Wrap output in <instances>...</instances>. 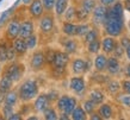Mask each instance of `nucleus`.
Segmentation results:
<instances>
[{"label":"nucleus","mask_w":130,"mask_h":120,"mask_svg":"<svg viewBox=\"0 0 130 120\" xmlns=\"http://www.w3.org/2000/svg\"><path fill=\"white\" fill-rule=\"evenodd\" d=\"M50 75L53 78L60 80L64 78L67 75V68H59V67H50Z\"/></svg>","instance_id":"c756f323"},{"label":"nucleus","mask_w":130,"mask_h":120,"mask_svg":"<svg viewBox=\"0 0 130 120\" xmlns=\"http://www.w3.org/2000/svg\"><path fill=\"white\" fill-rule=\"evenodd\" d=\"M20 3H22V0H16V3L13 4V6H14V7H17V6H18V5H19Z\"/></svg>","instance_id":"052dcab7"},{"label":"nucleus","mask_w":130,"mask_h":120,"mask_svg":"<svg viewBox=\"0 0 130 120\" xmlns=\"http://www.w3.org/2000/svg\"><path fill=\"white\" fill-rule=\"evenodd\" d=\"M125 56L128 58V61H130V44L125 48Z\"/></svg>","instance_id":"4d7b16f0"},{"label":"nucleus","mask_w":130,"mask_h":120,"mask_svg":"<svg viewBox=\"0 0 130 120\" xmlns=\"http://www.w3.org/2000/svg\"><path fill=\"white\" fill-rule=\"evenodd\" d=\"M68 99H69V95L63 94V95H60V97L56 100L55 107L59 112H63V111H64V107H66V104H67Z\"/></svg>","instance_id":"4c0bfd02"},{"label":"nucleus","mask_w":130,"mask_h":120,"mask_svg":"<svg viewBox=\"0 0 130 120\" xmlns=\"http://www.w3.org/2000/svg\"><path fill=\"white\" fill-rule=\"evenodd\" d=\"M90 29H91V25L88 23H86V22H85V23L76 24V37L83 38L84 36L90 31Z\"/></svg>","instance_id":"c9c22d12"},{"label":"nucleus","mask_w":130,"mask_h":120,"mask_svg":"<svg viewBox=\"0 0 130 120\" xmlns=\"http://www.w3.org/2000/svg\"><path fill=\"white\" fill-rule=\"evenodd\" d=\"M124 6L123 3L117 0L115 4L109 6L106 19L104 22V31L105 33L112 37H121L125 30L124 22Z\"/></svg>","instance_id":"f257e3e1"},{"label":"nucleus","mask_w":130,"mask_h":120,"mask_svg":"<svg viewBox=\"0 0 130 120\" xmlns=\"http://www.w3.org/2000/svg\"><path fill=\"white\" fill-rule=\"evenodd\" d=\"M122 66H121V61L117 57H115L113 55H110L107 57V67H106V71L109 75L111 76H116L119 75L122 73Z\"/></svg>","instance_id":"f8f14e48"},{"label":"nucleus","mask_w":130,"mask_h":120,"mask_svg":"<svg viewBox=\"0 0 130 120\" xmlns=\"http://www.w3.org/2000/svg\"><path fill=\"white\" fill-rule=\"evenodd\" d=\"M51 104H53V102H51L50 99L48 97V94L42 93V94H38V95L36 96L32 106H34V111H35L36 113H42V114H43V112L48 107H50Z\"/></svg>","instance_id":"9b49d317"},{"label":"nucleus","mask_w":130,"mask_h":120,"mask_svg":"<svg viewBox=\"0 0 130 120\" xmlns=\"http://www.w3.org/2000/svg\"><path fill=\"white\" fill-rule=\"evenodd\" d=\"M117 44H118V41L116 39V37L106 35L102 39V51L104 54H106L107 56H110L113 54Z\"/></svg>","instance_id":"4468645a"},{"label":"nucleus","mask_w":130,"mask_h":120,"mask_svg":"<svg viewBox=\"0 0 130 120\" xmlns=\"http://www.w3.org/2000/svg\"><path fill=\"white\" fill-rule=\"evenodd\" d=\"M121 86H122L123 93L130 94V78H124L121 81Z\"/></svg>","instance_id":"49530a36"},{"label":"nucleus","mask_w":130,"mask_h":120,"mask_svg":"<svg viewBox=\"0 0 130 120\" xmlns=\"http://www.w3.org/2000/svg\"><path fill=\"white\" fill-rule=\"evenodd\" d=\"M126 26H128V30H129V31H130V20H129V22H128V25H126Z\"/></svg>","instance_id":"680f3d73"},{"label":"nucleus","mask_w":130,"mask_h":120,"mask_svg":"<svg viewBox=\"0 0 130 120\" xmlns=\"http://www.w3.org/2000/svg\"><path fill=\"white\" fill-rule=\"evenodd\" d=\"M63 18L67 22H75L76 20V7L74 5L68 6V8L66 10L64 14H63Z\"/></svg>","instance_id":"72a5a7b5"},{"label":"nucleus","mask_w":130,"mask_h":120,"mask_svg":"<svg viewBox=\"0 0 130 120\" xmlns=\"http://www.w3.org/2000/svg\"><path fill=\"white\" fill-rule=\"evenodd\" d=\"M13 85H14V81L8 76L7 74L1 73V76H0V94H1L3 99L10 90H12Z\"/></svg>","instance_id":"f3484780"},{"label":"nucleus","mask_w":130,"mask_h":120,"mask_svg":"<svg viewBox=\"0 0 130 120\" xmlns=\"http://www.w3.org/2000/svg\"><path fill=\"white\" fill-rule=\"evenodd\" d=\"M95 39H99V30H98V26L97 27H91L90 31L87 32L86 35L83 37V42L85 44H88V43L93 42Z\"/></svg>","instance_id":"cd10ccee"},{"label":"nucleus","mask_w":130,"mask_h":120,"mask_svg":"<svg viewBox=\"0 0 130 120\" xmlns=\"http://www.w3.org/2000/svg\"><path fill=\"white\" fill-rule=\"evenodd\" d=\"M123 6H124V10L130 13V0H123Z\"/></svg>","instance_id":"6e6d98bb"},{"label":"nucleus","mask_w":130,"mask_h":120,"mask_svg":"<svg viewBox=\"0 0 130 120\" xmlns=\"http://www.w3.org/2000/svg\"><path fill=\"white\" fill-rule=\"evenodd\" d=\"M12 44H13V48H14V50H16L18 57H23V56H25L26 52L29 51L25 38L18 37V38H16L13 42H12Z\"/></svg>","instance_id":"6ab92c4d"},{"label":"nucleus","mask_w":130,"mask_h":120,"mask_svg":"<svg viewBox=\"0 0 130 120\" xmlns=\"http://www.w3.org/2000/svg\"><path fill=\"white\" fill-rule=\"evenodd\" d=\"M90 119L91 120H103L102 116H100V114L98 113V111L97 112H93L90 114Z\"/></svg>","instance_id":"603ef678"},{"label":"nucleus","mask_w":130,"mask_h":120,"mask_svg":"<svg viewBox=\"0 0 130 120\" xmlns=\"http://www.w3.org/2000/svg\"><path fill=\"white\" fill-rule=\"evenodd\" d=\"M3 1H4V0H0V5H1V3H3Z\"/></svg>","instance_id":"69168bd1"},{"label":"nucleus","mask_w":130,"mask_h":120,"mask_svg":"<svg viewBox=\"0 0 130 120\" xmlns=\"http://www.w3.org/2000/svg\"><path fill=\"white\" fill-rule=\"evenodd\" d=\"M123 75L126 78H130V61L129 63H125L124 67H123Z\"/></svg>","instance_id":"8fccbe9b"},{"label":"nucleus","mask_w":130,"mask_h":120,"mask_svg":"<svg viewBox=\"0 0 130 120\" xmlns=\"http://www.w3.org/2000/svg\"><path fill=\"white\" fill-rule=\"evenodd\" d=\"M14 113V107L13 106H10V105H5L1 108V118L3 119H10V116Z\"/></svg>","instance_id":"a19ab883"},{"label":"nucleus","mask_w":130,"mask_h":120,"mask_svg":"<svg viewBox=\"0 0 130 120\" xmlns=\"http://www.w3.org/2000/svg\"><path fill=\"white\" fill-rule=\"evenodd\" d=\"M43 118L45 120H57L59 119V113H57L56 107H53V106L48 107L43 112Z\"/></svg>","instance_id":"473e14b6"},{"label":"nucleus","mask_w":130,"mask_h":120,"mask_svg":"<svg viewBox=\"0 0 130 120\" xmlns=\"http://www.w3.org/2000/svg\"><path fill=\"white\" fill-rule=\"evenodd\" d=\"M69 6V0H56L55 4V8H54V12H55L56 17H63L66 10Z\"/></svg>","instance_id":"393cba45"},{"label":"nucleus","mask_w":130,"mask_h":120,"mask_svg":"<svg viewBox=\"0 0 130 120\" xmlns=\"http://www.w3.org/2000/svg\"><path fill=\"white\" fill-rule=\"evenodd\" d=\"M107 10H109V6H105L103 4H99L95 6V8L92 12V24L94 26H103L104 25V22L106 19L107 16Z\"/></svg>","instance_id":"1a4fd4ad"},{"label":"nucleus","mask_w":130,"mask_h":120,"mask_svg":"<svg viewBox=\"0 0 130 120\" xmlns=\"http://www.w3.org/2000/svg\"><path fill=\"white\" fill-rule=\"evenodd\" d=\"M47 94H48V97L50 99L51 102H56V100L60 97L59 92H56V90H49Z\"/></svg>","instance_id":"09e8293b"},{"label":"nucleus","mask_w":130,"mask_h":120,"mask_svg":"<svg viewBox=\"0 0 130 120\" xmlns=\"http://www.w3.org/2000/svg\"><path fill=\"white\" fill-rule=\"evenodd\" d=\"M112 55H113L115 57H117L118 59H122V58L124 57V55H125V49L119 44V42H118V44H117V47H116V49H115Z\"/></svg>","instance_id":"37998d69"},{"label":"nucleus","mask_w":130,"mask_h":120,"mask_svg":"<svg viewBox=\"0 0 130 120\" xmlns=\"http://www.w3.org/2000/svg\"><path fill=\"white\" fill-rule=\"evenodd\" d=\"M18 94L22 102H30L35 100L36 96L40 94V86L35 78H26L24 80L18 87Z\"/></svg>","instance_id":"f03ea898"},{"label":"nucleus","mask_w":130,"mask_h":120,"mask_svg":"<svg viewBox=\"0 0 130 120\" xmlns=\"http://www.w3.org/2000/svg\"><path fill=\"white\" fill-rule=\"evenodd\" d=\"M19 30H20V19L19 14L14 13V16L7 22L6 27L4 32V38L8 42H13L16 38L19 37Z\"/></svg>","instance_id":"20e7f679"},{"label":"nucleus","mask_w":130,"mask_h":120,"mask_svg":"<svg viewBox=\"0 0 130 120\" xmlns=\"http://www.w3.org/2000/svg\"><path fill=\"white\" fill-rule=\"evenodd\" d=\"M1 73H5L7 74L8 76L16 82H19L22 78H23L24 74H25V66H24L23 63L20 62H17L16 59L14 61H11V62H8L6 66L3 68V71Z\"/></svg>","instance_id":"7ed1b4c3"},{"label":"nucleus","mask_w":130,"mask_h":120,"mask_svg":"<svg viewBox=\"0 0 130 120\" xmlns=\"http://www.w3.org/2000/svg\"><path fill=\"white\" fill-rule=\"evenodd\" d=\"M7 47H8V41H6L5 38L4 41H0V62L1 63L8 62Z\"/></svg>","instance_id":"7c9ffc66"},{"label":"nucleus","mask_w":130,"mask_h":120,"mask_svg":"<svg viewBox=\"0 0 130 120\" xmlns=\"http://www.w3.org/2000/svg\"><path fill=\"white\" fill-rule=\"evenodd\" d=\"M25 41H26V45H28L29 50H34L37 47V44H38V37H37L36 33L29 36L28 38H25Z\"/></svg>","instance_id":"79ce46f5"},{"label":"nucleus","mask_w":130,"mask_h":120,"mask_svg":"<svg viewBox=\"0 0 130 120\" xmlns=\"http://www.w3.org/2000/svg\"><path fill=\"white\" fill-rule=\"evenodd\" d=\"M42 3H43V6H44L45 12H53L54 11L56 0H42Z\"/></svg>","instance_id":"c03bdc74"},{"label":"nucleus","mask_w":130,"mask_h":120,"mask_svg":"<svg viewBox=\"0 0 130 120\" xmlns=\"http://www.w3.org/2000/svg\"><path fill=\"white\" fill-rule=\"evenodd\" d=\"M32 0H22V3H23V5H30V3H31Z\"/></svg>","instance_id":"bf43d9fd"},{"label":"nucleus","mask_w":130,"mask_h":120,"mask_svg":"<svg viewBox=\"0 0 130 120\" xmlns=\"http://www.w3.org/2000/svg\"><path fill=\"white\" fill-rule=\"evenodd\" d=\"M14 13H16V7H14L13 5H12L10 8L5 10V11L1 13V16H0V26H4L5 24H7L8 20L14 16Z\"/></svg>","instance_id":"bb28decb"},{"label":"nucleus","mask_w":130,"mask_h":120,"mask_svg":"<svg viewBox=\"0 0 130 120\" xmlns=\"http://www.w3.org/2000/svg\"><path fill=\"white\" fill-rule=\"evenodd\" d=\"M47 61L44 56V50H35L30 57V69L34 73H40L45 68Z\"/></svg>","instance_id":"6e6552de"},{"label":"nucleus","mask_w":130,"mask_h":120,"mask_svg":"<svg viewBox=\"0 0 130 120\" xmlns=\"http://www.w3.org/2000/svg\"><path fill=\"white\" fill-rule=\"evenodd\" d=\"M62 33L67 37H76V24L74 22H67L64 20L62 23Z\"/></svg>","instance_id":"b1692460"},{"label":"nucleus","mask_w":130,"mask_h":120,"mask_svg":"<svg viewBox=\"0 0 130 120\" xmlns=\"http://www.w3.org/2000/svg\"><path fill=\"white\" fill-rule=\"evenodd\" d=\"M23 119V115H22V113L20 112H14L10 116V119L8 120H22Z\"/></svg>","instance_id":"3c124183"},{"label":"nucleus","mask_w":130,"mask_h":120,"mask_svg":"<svg viewBox=\"0 0 130 120\" xmlns=\"http://www.w3.org/2000/svg\"><path fill=\"white\" fill-rule=\"evenodd\" d=\"M81 105H83V107L85 108V111L87 112V114H88V115H90L91 113L95 112V109H97V107H98V106H97L93 101L91 100L90 97H87L86 100H84Z\"/></svg>","instance_id":"ea45409f"},{"label":"nucleus","mask_w":130,"mask_h":120,"mask_svg":"<svg viewBox=\"0 0 130 120\" xmlns=\"http://www.w3.org/2000/svg\"><path fill=\"white\" fill-rule=\"evenodd\" d=\"M35 33V24L32 18H28L20 22V30H19V37L22 38H28L29 36Z\"/></svg>","instance_id":"2eb2a0df"},{"label":"nucleus","mask_w":130,"mask_h":120,"mask_svg":"<svg viewBox=\"0 0 130 120\" xmlns=\"http://www.w3.org/2000/svg\"><path fill=\"white\" fill-rule=\"evenodd\" d=\"M19 101H20V99H19V94H18V89L17 90L16 89L10 90L4 96V99H3V102L5 105H10V106H13V107H16V105Z\"/></svg>","instance_id":"5701e85b"},{"label":"nucleus","mask_w":130,"mask_h":120,"mask_svg":"<svg viewBox=\"0 0 130 120\" xmlns=\"http://www.w3.org/2000/svg\"><path fill=\"white\" fill-rule=\"evenodd\" d=\"M107 67V55L106 54H97L94 59H93V68L98 73H104L106 71Z\"/></svg>","instance_id":"a211bd4d"},{"label":"nucleus","mask_w":130,"mask_h":120,"mask_svg":"<svg viewBox=\"0 0 130 120\" xmlns=\"http://www.w3.org/2000/svg\"><path fill=\"white\" fill-rule=\"evenodd\" d=\"M98 113L100 114L102 119L104 120H109L111 118H113V114H115V111H113V107L111 104H107V102H103L102 105L98 106Z\"/></svg>","instance_id":"aec40b11"},{"label":"nucleus","mask_w":130,"mask_h":120,"mask_svg":"<svg viewBox=\"0 0 130 120\" xmlns=\"http://www.w3.org/2000/svg\"><path fill=\"white\" fill-rule=\"evenodd\" d=\"M92 64H93V62L91 61L90 58L85 59L83 57H75L72 59L71 62L72 73L74 75H84V74L90 73Z\"/></svg>","instance_id":"423d86ee"},{"label":"nucleus","mask_w":130,"mask_h":120,"mask_svg":"<svg viewBox=\"0 0 130 120\" xmlns=\"http://www.w3.org/2000/svg\"><path fill=\"white\" fill-rule=\"evenodd\" d=\"M87 52L91 55H97L99 54V51L102 50V39H95L93 42L86 44Z\"/></svg>","instance_id":"c85d7f7f"},{"label":"nucleus","mask_w":130,"mask_h":120,"mask_svg":"<svg viewBox=\"0 0 130 120\" xmlns=\"http://www.w3.org/2000/svg\"><path fill=\"white\" fill-rule=\"evenodd\" d=\"M55 30V16L53 12H45L40 19V33L42 36L49 37Z\"/></svg>","instance_id":"39448f33"},{"label":"nucleus","mask_w":130,"mask_h":120,"mask_svg":"<svg viewBox=\"0 0 130 120\" xmlns=\"http://www.w3.org/2000/svg\"><path fill=\"white\" fill-rule=\"evenodd\" d=\"M69 89L76 96L85 95L87 90V83L83 75H74L73 77L69 78Z\"/></svg>","instance_id":"0eeeda50"},{"label":"nucleus","mask_w":130,"mask_h":120,"mask_svg":"<svg viewBox=\"0 0 130 120\" xmlns=\"http://www.w3.org/2000/svg\"><path fill=\"white\" fill-rule=\"evenodd\" d=\"M55 54H56V50L53 49V48H47V49L44 50V56H45V61H47L48 67L53 66L54 59H55Z\"/></svg>","instance_id":"58836bf2"},{"label":"nucleus","mask_w":130,"mask_h":120,"mask_svg":"<svg viewBox=\"0 0 130 120\" xmlns=\"http://www.w3.org/2000/svg\"><path fill=\"white\" fill-rule=\"evenodd\" d=\"M88 97H90L91 100L93 101V102H94L97 106L102 105L103 102H105V99H106V96H105V93L103 92L102 89H99V88L92 89L90 93H88Z\"/></svg>","instance_id":"4be33fe9"},{"label":"nucleus","mask_w":130,"mask_h":120,"mask_svg":"<svg viewBox=\"0 0 130 120\" xmlns=\"http://www.w3.org/2000/svg\"><path fill=\"white\" fill-rule=\"evenodd\" d=\"M100 1V4L105 5V6H111L112 4H115L117 0H99Z\"/></svg>","instance_id":"5fc2aeb1"},{"label":"nucleus","mask_w":130,"mask_h":120,"mask_svg":"<svg viewBox=\"0 0 130 120\" xmlns=\"http://www.w3.org/2000/svg\"><path fill=\"white\" fill-rule=\"evenodd\" d=\"M105 89H106L107 94H110L111 96L118 95L119 92L122 90L121 81H117V80H109V81L105 83Z\"/></svg>","instance_id":"412c9836"},{"label":"nucleus","mask_w":130,"mask_h":120,"mask_svg":"<svg viewBox=\"0 0 130 120\" xmlns=\"http://www.w3.org/2000/svg\"><path fill=\"white\" fill-rule=\"evenodd\" d=\"M72 116L69 115V114H67L66 112H60L59 114V119L60 120H69Z\"/></svg>","instance_id":"864d4df0"},{"label":"nucleus","mask_w":130,"mask_h":120,"mask_svg":"<svg viewBox=\"0 0 130 120\" xmlns=\"http://www.w3.org/2000/svg\"><path fill=\"white\" fill-rule=\"evenodd\" d=\"M71 62V55L66 52L64 50H56L55 59L51 67H59V68H67V66Z\"/></svg>","instance_id":"dca6fc26"},{"label":"nucleus","mask_w":130,"mask_h":120,"mask_svg":"<svg viewBox=\"0 0 130 120\" xmlns=\"http://www.w3.org/2000/svg\"><path fill=\"white\" fill-rule=\"evenodd\" d=\"M1 71H3V67H1V62H0V74H1Z\"/></svg>","instance_id":"e2e57ef3"},{"label":"nucleus","mask_w":130,"mask_h":120,"mask_svg":"<svg viewBox=\"0 0 130 120\" xmlns=\"http://www.w3.org/2000/svg\"><path fill=\"white\" fill-rule=\"evenodd\" d=\"M119 102L122 106L126 107V108H130V94H123L119 96Z\"/></svg>","instance_id":"a18cd8bd"},{"label":"nucleus","mask_w":130,"mask_h":120,"mask_svg":"<svg viewBox=\"0 0 130 120\" xmlns=\"http://www.w3.org/2000/svg\"><path fill=\"white\" fill-rule=\"evenodd\" d=\"M60 43L62 45L63 50L66 51V52H68L69 55H75L78 52V50H79V43L73 37H67L66 36V37L61 38Z\"/></svg>","instance_id":"ddd939ff"},{"label":"nucleus","mask_w":130,"mask_h":120,"mask_svg":"<svg viewBox=\"0 0 130 120\" xmlns=\"http://www.w3.org/2000/svg\"><path fill=\"white\" fill-rule=\"evenodd\" d=\"M90 16H91V13L85 11L83 7H80V6L76 7V22H79V23H85V22L88 20Z\"/></svg>","instance_id":"e433bc0d"},{"label":"nucleus","mask_w":130,"mask_h":120,"mask_svg":"<svg viewBox=\"0 0 130 120\" xmlns=\"http://www.w3.org/2000/svg\"><path fill=\"white\" fill-rule=\"evenodd\" d=\"M28 13L34 20H40L45 13L42 0H32L28 7Z\"/></svg>","instance_id":"9d476101"},{"label":"nucleus","mask_w":130,"mask_h":120,"mask_svg":"<svg viewBox=\"0 0 130 120\" xmlns=\"http://www.w3.org/2000/svg\"><path fill=\"white\" fill-rule=\"evenodd\" d=\"M26 119L28 120H38L40 118H38V116H36V115H29Z\"/></svg>","instance_id":"13d9d810"},{"label":"nucleus","mask_w":130,"mask_h":120,"mask_svg":"<svg viewBox=\"0 0 130 120\" xmlns=\"http://www.w3.org/2000/svg\"><path fill=\"white\" fill-rule=\"evenodd\" d=\"M119 44H121V45L125 49V48L130 44V36L124 35V33H123V35L121 36V38H119Z\"/></svg>","instance_id":"de8ad7c7"},{"label":"nucleus","mask_w":130,"mask_h":120,"mask_svg":"<svg viewBox=\"0 0 130 120\" xmlns=\"http://www.w3.org/2000/svg\"><path fill=\"white\" fill-rule=\"evenodd\" d=\"M3 100V96H1V94H0V101Z\"/></svg>","instance_id":"0e129e2a"},{"label":"nucleus","mask_w":130,"mask_h":120,"mask_svg":"<svg viewBox=\"0 0 130 120\" xmlns=\"http://www.w3.org/2000/svg\"><path fill=\"white\" fill-rule=\"evenodd\" d=\"M78 105H79L78 104V99L75 96H71V95H69V99H68L67 104H66V107H64V111H63V112H66L67 114L71 115Z\"/></svg>","instance_id":"f704fd0d"},{"label":"nucleus","mask_w":130,"mask_h":120,"mask_svg":"<svg viewBox=\"0 0 130 120\" xmlns=\"http://www.w3.org/2000/svg\"><path fill=\"white\" fill-rule=\"evenodd\" d=\"M87 112L85 111V108L83 107V105H78L75 109L73 111V113L71 114L73 120H86L87 119Z\"/></svg>","instance_id":"a878e982"},{"label":"nucleus","mask_w":130,"mask_h":120,"mask_svg":"<svg viewBox=\"0 0 130 120\" xmlns=\"http://www.w3.org/2000/svg\"><path fill=\"white\" fill-rule=\"evenodd\" d=\"M97 5H98L97 4V0H80L79 6L92 14V12H93V10L95 8Z\"/></svg>","instance_id":"2f4dec72"}]
</instances>
